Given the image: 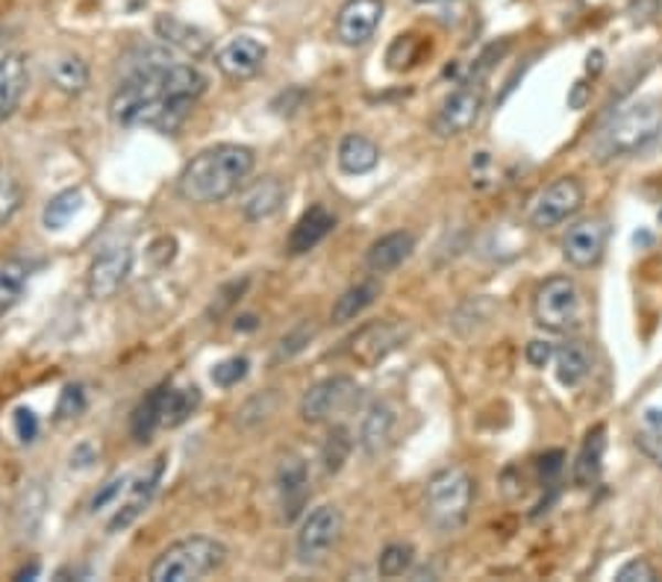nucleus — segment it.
I'll list each match as a JSON object with an SVG mask.
<instances>
[{
	"label": "nucleus",
	"mask_w": 662,
	"mask_h": 582,
	"mask_svg": "<svg viewBox=\"0 0 662 582\" xmlns=\"http://www.w3.org/2000/svg\"><path fill=\"white\" fill-rule=\"evenodd\" d=\"M406 326L395 321H374V324L362 326L360 333L351 335L348 353L353 362H360L365 368H374L380 362L392 356V353L406 342Z\"/></svg>",
	"instance_id": "obj_11"
},
{
	"label": "nucleus",
	"mask_w": 662,
	"mask_h": 582,
	"mask_svg": "<svg viewBox=\"0 0 662 582\" xmlns=\"http://www.w3.org/2000/svg\"><path fill=\"white\" fill-rule=\"evenodd\" d=\"M47 74L62 95H83L88 86V65L74 53H62L60 60H53Z\"/></svg>",
	"instance_id": "obj_28"
},
{
	"label": "nucleus",
	"mask_w": 662,
	"mask_h": 582,
	"mask_svg": "<svg viewBox=\"0 0 662 582\" xmlns=\"http://www.w3.org/2000/svg\"><path fill=\"white\" fill-rule=\"evenodd\" d=\"M660 220H662V212H660Z\"/></svg>",
	"instance_id": "obj_50"
},
{
	"label": "nucleus",
	"mask_w": 662,
	"mask_h": 582,
	"mask_svg": "<svg viewBox=\"0 0 662 582\" xmlns=\"http://www.w3.org/2000/svg\"><path fill=\"white\" fill-rule=\"evenodd\" d=\"M351 432L344 430V427H333L330 435H327L324 448H321V462H324L327 474H339L344 462H348V456H351Z\"/></svg>",
	"instance_id": "obj_33"
},
{
	"label": "nucleus",
	"mask_w": 662,
	"mask_h": 582,
	"mask_svg": "<svg viewBox=\"0 0 662 582\" xmlns=\"http://www.w3.org/2000/svg\"><path fill=\"white\" fill-rule=\"evenodd\" d=\"M286 203V185L277 176H265L259 183H254L245 192L238 209L247 220H265L280 212V206Z\"/></svg>",
	"instance_id": "obj_22"
},
{
	"label": "nucleus",
	"mask_w": 662,
	"mask_h": 582,
	"mask_svg": "<svg viewBox=\"0 0 662 582\" xmlns=\"http://www.w3.org/2000/svg\"><path fill=\"white\" fill-rule=\"evenodd\" d=\"M215 65L224 77L229 79H250L259 74L265 65V44L250 39V35H238L229 39L218 53H215Z\"/></svg>",
	"instance_id": "obj_15"
},
{
	"label": "nucleus",
	"mask_w": 662,
	"mask_h": 582,
	"mask_svg": "<svg viewBox=\"0 0 662 582\" xmlns=\"http://www.w3.org/2000/svg\"><path fill=\"white\" fill-rule=\"evenodd\" d=\"M245 289H247V280H242V282H229V285H224V289L218 291V298H215V303H212L210 315L218 317L221 312H227V309L233 306V303H236V298H238V294H242V291H245Z\"/></svg>",
	"instance_id": "obj_41"
},
{
	"label": "nucleus",
	"mask_w": 662,
	"mask_h": 582,
	"mask_svg": "<svg viewBox=\"0 0 662 582\" xmlns=\"http://www.w3.org/2000/svg\"><path fill=\"white\" fill-rule=\"evenodd\" d=\"M201 406L197 388H171L166 386V403H162V427H180Z\"/></svg>",
	"instance_id": "obj_30"
},
{
	"label": "nucleus",
	"mask_w": 662,
	"mask_h": 582,
	"mask_svg": "<svg viewBox=\"0 0 662 582\" xmlns=\"http://www.w3.org/2000/svg\"><path fill=\"white\" fill-rule=\"evenodd\" d=\"M533 321L547 333H568L580 324V289L572 277H551L533 294Z\"/></svg>",
	"instance_id": "obj_6"
},
{
	"label": "nucleus",
	"mask_w": 662,
	"mask_h": 582,
	"mask_svg": "<svg viewBox=\"0 0 662 582\" xmlns=\"http://www.w3.org/2000/svg\"><path fill=\"white\" fill-rule=\"evenodd\" d=\"M662 132V100L660 97H639L633 104L621 106L607 127L595 139L598 159L633 157L644 150L651 141L660 139Z\"/></svg>",
	"instance_id": "obj_3"
},
{
	"label": "nucleus",
	"mask_w": 662,
	"mask_h": 582,
	"mask_svg": "<svg viewBox=\"0 0 662 582\" xmlns=\"http://www.w3.org/2000/svg\"><path fill=\"white\" fill-rule=\"evenodd\" d=\"M24 203V188L15 176H0V227L12 220L18 209Z\"/></svg>",
	"instance_id": "obj_35"
},
{
	"label": "nucleus",
	"mask_w": 662,
	"mask_h": 582,
	"mask_svg": "<svg viewBox=\"0 0 662 582\" xmlns=\"http://www.w3.org/2000/svg\"><path fill=\"white\" fill-rule=\"evenodd\" d=\"M586 201L583 183L577 176H559L533 197L527 209V224L533 229H554L572 215H577Z\"/></svg>",
	"instance_id": "obj_7"
},
{
	"label": "nucleus",
	"mask_w": 662,
	"mask_h": 582,
	"mask_svg": "<svg viewBox=\"0 0 662 582\" xmlns=\"http://www.w3.org/2000/svg\"><path fill=\"white\" fill-rule=\"evenodd\" d=\"M413 562H415L413 545L395 541V545L383 547V553H380V559H377V571H380V576L392 580V576H404V573L413 568Z\"/></svg>",
	"instance_id": "obj_34"
},
{
	"label": "nucleus",
	"mask_w": 662,
	"mask_h": 582,
	"mask_svg": "<svg viewBox=\"0 0 662 582\" xmlns=\"http://www.w3.org/2000/svg\"><path fill=\"white\" fill-rule=\"evenodd\" d=\"M360 391L362 388L351 377L321 379L300 400V414L309 423L330 421L335 414L351 412L353 406L360 403Z\"/></svg>",
	"instance_id": "obj_8"
},
{
	"label": "nucleus",
	"mask_w": 662,
	"mask_h": 582,
	"mask_svg": "<svg viewBox=\"0 0 662 582\" xmlns=\"http://www.w3.org/2000/svg\"><path fill=\"white\" fill-rule=\"evenodd\" d=\"M333 227H335L333 215H330L324 206H312V209L303 212L298 224L291 227L289 254L291 256L309 254L312 247L321 245V241H324V238L333 233Z\"/></svg>",
	"instance_id": "obj_21"
},
{
	"label": "nucleus",
	"mask_w": 662,
	"mask_h": 582,
	"mask_svg": "<svg viewBox=\"0 0 662 582\" xmlns=\"http://www.w3.org/2000/svg\"><path fill=\"white\" fill-rule=\"evenodd\" d=\"M15 432L21 441H33L35 432H39V421L30 409H18L15 412Z\"/></svg>",
	"instance_id": "obj_44"
},
{
	"label": "nucleus",
	"mask_w": 662,
	"mask_h": 582,
	"mask_svg": "<svg viewBox=\"0 0 662 582\" xmlns=\"http://www.w3.org/2000/svg\"><path fill=\"white\" fill-rule=\"evenodd\" d=\"M26 56L24 53H7L0 60V123L15 115L18 104L26 91Z\"/></svg>",
	"instance_id": "obj_18"
},
{
	"label": "nucleus",
	"mask_w": 662,
	"mask_h": 582,
	"mask_svg": "<svg viewBox=\"0 0 662 582\" xmlns=\"http://www.w3.org/2000/svg\"><path fill=\"white\" fill-rule=\"evenodd\" d=\"M227 559V547L206 536H192L162 550L157 562L150 564L153 582H189L201 580L206 573L218 571Z\"/></svg>",
	"instance_id": "obj_4"
},
{
	"label": "nucleus",
	"mask_w": 662,
	"mask_h": 582,
	"mask_svg": "<svg viewBox=\"0 0 662 582\" xmlns=\"http://www.w3.org/2000/svg\"><path fill=\"white\" fill-rule=\"evenodd\" d=\"M542 462V476H545V483H554V476L563 471V453L559 450H554V453H547V456L538 459Z\"/></svg>",
	"instance_id": "obj_45"
},
{
	"label": "nucleus",
	"mask_w": 662,
	"mask_h": 582,
	"mask_svg": "<svg viewBox=\"0 0 662 582\" xmlns=\"http://www.w3.org/2000/svg\"><path fill=\"white\" fill-rule=\"evenodd\" d=\"M162 403H166V386L153 388L130 418V432L136 441H148L162 427Z\"/></svg>",
	"instance_id": "obj_29"
},
{
	"label": "nucleus",
	"mask_w": 662,
	"mask_h": 582,
	"mask_svg": "<svg viewBox=\"0 0 662 582\" xmlns=\"http://www.w3.org/2000/svg\"><path fill=\"white\" fill-rule=\"evenodd\" d=\"M39 573V564H30V568H24V571H18L15 580H26V576H35Z\"/></svg>",
	"instance_id": "obj_47"
},
{
	"label": "nucleus",
	"mask_w": 662,
	"mask_h": 582,
	"mask_svg": "<svg viewBox=\"0 0 662 582\" xmlns=\"http://www.w3.org/2000/svg\"><path fill=\"white\" fill-rule=\"evenodd\" d=\"M392 430H395V414H392L388 406L377 403L365 414V421H362V450H365L369 456H380V453L388 448V441H392Z\"/></svg>",
	"instance_id": "obj_27"
},
{
	"label": "nucleus",
	"mask_w": 662,
	"mask_h": 582,
	"mask_svg": "<svg viewBox=\"0 0 662 582\" xmlns=\"http://www.w3.org/2000/svg\"><path fill=\"white\" fill-rule=\"evenodd\" d=\"M568 104H572L574 109H583V104H586V86H583V83H577V86H574V95H572V100H568Z\"/></svg>",
	"instance_id": "obj_46"
},
{
	"label": "nucleus",
	"mask_w": 662,
	"mask_h": 582,
	"mask_svg": "<svg viewBox=\"0 0 662 582\" xmlns=\"http://www.w3.org/2000/svg\"><path fill=\"white\" fill-rule=\"evenodd\" d=\"M413 247H415L413 233H404V229L388 233V236L377 238V241L369 247V254H365V268H369L371 273L395 271V268H401V265L409 259Z\"/></svg>",
	"instance_id": "obj_20"
},
{
	"label": "nucleus",
	"mask_w": 662,
	"mask_h": 582,
	"mask_svg": "<svg viewBox=\"0 0 662 582\" xmlns=\"http://www.w3.org/2000/svg\"><path fill=\"white\" fill-rule=\"evenodd\" d=\"M26 273H30V268L21 259L0 262V317L7 315L9 309L21 300V294L26 289Z\"/></svg>",
	"instance_id": "obj_31"
},
{
	"label": "nucleus",
	"mask_w": 662,
	"mask_h": 582,
	"mask_svg": "<svg viewBox=\"0 0 662 582\" xmlns=\"http://www.w3.org/2000/svg\"><path fill=\"white\" fill-rule=\"evenodd\" d=\"M130 483H132L130 476H115V479H109V483H106L104 488L95 494V500H92V509L100 511V509H106L109 503H115V506H118L124 494H127V488H130Z\"/></svg>",
	"instance_id": "obj_37"
},
{
	"label": "nucleus",
	"mask_w": 662,
	"mask_h": 582,
	"mask_svg": "<svg viewBox=\"0 0 662 582\" xmlns=\"http://www.w3.org/2000/svg\"><path fill=\"white\" fill-rule=\"evenodd\" d=\"M556 379L563 382L565 388H577L583 379L589 377L591 359H589V347L583 342H565L559 351H556Z\"/></svg>",
	"instance_id": "obj_26"
},
{
	"label": "nucleus",
	"mask_w": 662,
	"mask_h": 582,
	"mask_svg": "<svg viewBox=\"0 0 662 582\" xmlns=\"http://www.w3.org/2000/svg\"><path fill=\"white\" fill-rule=\"evenodd\" d=\"M121 86L113 95V118L121 127H153L174 132L189 118L206 77L194 65L177 62L174 53L157 44L132 47L121 62Z\"/></svg>",
	"instance_id": "obj_1"
},
{
	"label": "nucleus",
	"mask_w": 662,
	"mask_h": 582,
	"mask_svg": "<svg viewBox=\"0 0 662 582\" xmlns=\"http://www.w3.org/2000/svg\"><path fill=\"white\" fill-rule=\"evenodd\" d=\"M609 238V224L604 218H586L577 220L568 227L563 238V256L565 262L574 268H595L604 259Z\"/></svg>",
	"instance_id": "obj_12"
},
{
	"label": "nucleus",
	"mask_w": 662,
	"mask_h": 582,
	"mask_svg": "<svg viewBox=\"0 0 662 582\" xmlns=\"http://www.w3.org/2000/svg\"><path fill=\"white\" fill-rule=\"evenodd\" d=\"M316 335V326L312 324H300L295 333H289L280 342V351H277V359H289L295 353H300L309 344V338Z\"/></svg>",
	"instance_id": "obj_39"
},
{
	"label": "nucleus",
	"mask_w": 662,
	"mask_h": 582,
	"mask_svg": "<svg viewBox=\"0 0 662 582\" xmlns=\"http://www.w3.org/2000/svg\"><path fill=\"white\" fill-rule=\"evenodd\" d=\"M339 168H342L344 174L360 176L369 174L374 168L380 165V148L369 136H360V132H351V136H344L342 144H339Z\"/></svg>",
	"instance_id": "obj_23"
},
{
	"label": "nucleus",
	"mask_w": 662,
	"mask_h": 582,
	"mask_svg": "<svg viewBox=\"0 0 662 582\" xmlns=\"http://www.w3.org/2000/svg\"><path fill=\"white\" fill-rule=\"evenodd\" d=\"M656 462H660V467H662V439H660V450H656Z\"/></svg>",
	"instance_id": "obj_48"
},
{
	"label": "nucleus",
	"mask_w": 662,
	"mask_h": 582,
	"mask_svg": "<svg viewBox=\"0 0 662 582\" xmlns=\"http://www.w3.org/2000/svg\"><path fill=\"white\" fill-rule=\"evenodd\" d=\"M480 112H483V88L466 83L445 97V104L439 106V112L433 118V130L441 139H453V136L471 130L480 121Z\"/></svg>",
	"instance_id": "obj_9"
},
{
	"label": "nucleus",
	"mask_w": 662,
	"mask_h": 582,
	"mask_svg": "<svg viewBox=\"0 0 662 582\" xmlns=\"http://www.w3.org/2000/svg\"><path fill=\"white\" fill-rule=\"evenodd\" d=\"M660 7H662V0H630L627 15H630L633 24L644 26V24H651L653 18L660 15Z\"/></svg>",
	"instance_id": "obj_40"
},
{
	"label": "nucleus",
	"mask_w": 662,
	"mask_h": 582,
	"mask_svg": "<svg viewBox=\"0 0 662 582\" xmlns=\"http://www.w3.org/2000/svg\"><path fill=\"white\" fill-rule=\"evenodd\" d=\"M383 0H348L335 15V39L344 47L369 44L383 21Z\"/></svg>",
	"instance_id": "obj_13"
},
{
	"label": "nucleus",
	"mask_w": 662,
	"mask_h": 582,
	"mask_svg": "<svg viewBox=\"0 0 662 582\" xmlns=\"http://www.w3.org/2000/svg\"><path fill=\"white\" fill-rule=\"evenodd\" d=\"M277 488H280L282 497V520L291 524L298 518L303 503L309 497V471L307 462L300 456H286L280 462V471H277Z\"/></svg>",
	"instance_id": "obj_16"
},
{
	"label": "nucleus",
	"mask_w": 662,
	"mask_h": 582,
	"mask_svg": "<svg viewBox=\"0 0 662 582\" xmlns=\"http://www.w3.org/2000/svg\"><path fill=\"white\" fill-rule=\"evenodd\" d=\"M256 165L254 150L245 144H215L185 162L177 180V192L189 203H218L245 183Z\"/></svg>",
	"instance_id": "obj_2"
},
{
	"label": "nucleus",
	"mask_w": 662,
	"mask_h": 582,
	"mask_svg": "<svg viewBox=\"0 0 662 582\" xmlns=\"http://www.w3.org/2000/svg\"><path fill=\"white\" fill-rule=\"evenodd\" d=\"M380 294V282L377 280H365L356 282L351 289H344L339 298H335L333 309H330V321L333 324H348L353 317H360L365 309L377 300Z\"/></svg>",
	"instance_id": "obj_25"
},
{
	"label": "nucleus",
	"mask_w": 662,
	"mask_h": 582,
	"mask_svg": "<svg viewBox=\"0 0 662 582\" xmlns=\"http://www.w3.org/2000/svg\"><path fill=\"white\" fill-rule=\"evenodd\" d=\"M162 467H166V459H157V462L150 465L148 474L141 476L139 483H130V488H127V500L115 506V515L113 520H109V532L127 529L132 520L139 518L141 509L148 506L153 492H157L159 479H162Z\"/></svg>",
	"instance_id": "obj_17"
},
{
	"label": "nucleus",
	"mask_w": 662,
	"mask_h": 582,
	"mask_svg": "<svg viewBox=\"0 0 662 582\" xmlns=\"http://www.w3.org/2000/svg\"><path fill=\"white\" fill-rule=\"evenodd\" d=\"M153 26H157V35L162 42L174 44V47H180V51L189 53V56H206V53L212 51L210 33L201 30V26L189 24L183 18L159 15Z\"/></svg>",
	"instance_id": "obj_19"
},
{
	"label": "nucleus",
	"mask_w": 662,
	"mask_h": 582,
	"mask_svg": "<svg viewBox=\"0 0 662 582\" xmlns=\"http://www.w3.org/2000/svg\"><path fill=\"white\" fill-rule=\"evenodd\" d=\"M132 268V250L130 247H106L104 254L97 256L86 277V291L92 300H109L121 291L124 280Z\"/></svg>",
	"instance_id": "obj_14"
},
{
	"label": "nucleus",
	"mask_w": 662,
	"mask_h": 582,
	"mask_svg": "<svg viewBox=\"0 0 662 582\" xmlns=\"http://www.w3.org/2000/svg\"><path fill=\"white\" fill-rule=\"evenodd\" d=\"M83 388L79 386H68L65 391H62V400H60V409H56V414L60 418H71V414L83 412Z\"/></svg>",
	"instance_id": "obj_43"
},
{
	"label": "nucleus",
	"mask_w": 662,
	"mask_h": 582,
	"mask_svg": "<svg viewBox=\"0 0 662 582\" xmlns=\"http://www.w3.org/2000/svg\"><path fill=\"white\" fill-rule=\"evenodd\" d=\"M471 500H474V479L468 476L466 467H445L427 485L424 511L439 532H457L466 524Z\"/></svg>",
	"instance_id": "obj_5"
},
{
	"label": "nucleus",
	"mask_w": 662,
	"mask_h": 582,
	"mask_svg": "<svg viewBox=\"0 0 662 582\" xmlns=\"http://www.w3.org/2000/svg\"><path fill=\"white\" fill-rule=\"evenodd\" d=\"M342 536V511L339 506H318L309 511L298 532V559L303 564H318Z\"/></svg>",
	"instance_id": "obj_10"
},
{
	"label": "nucleus",
	"mask_w": 662,
	"mask_h": 582,
	"mask_svg": "<svg viewBox=\"0 0 662 582\" xmlns=\"http://www.w3.org/2000/svg\"><path fill=\"white\" fill-rule=\"evenodd\" d=\"M247 377V359L245 356H233V359L218 362L215 368H212V382L221 388H233L238 386L242 379Z\"/></svg>",
	"instance_id": "obj_36"
},
{
	"label": "nucleus",
	"mask_w": 662,
	"mask_h": 582,
	"mask_svg": "<svg viewBox=\"0 0 662 582\" xmlns=\"http://www.w3.org/2000/svg\"><path fill=\"white\" fill-rule=\"evenodd\" d=\"M83 209V192L79 188H65L56 197H51V203L44 206L42 224L47 229H62L68 227L71 218Z\"/></svg>",
	"instance_id": "obj_32"
},
{
	"label": "nucleus",
	"mask_w": 662,
	"mask_h": 582,
	"mask_svg": "<svg viewBox=\"0 0 662 582\" xmlns=\"http://www.w3.org/2000/svg\"><path fill=\"white\" fill-rule=\"evenodd\" d=\"M524 356H527V362L533 365V368H545L547 362L556 356V347L551 342H542V338H536V342L527 344Z\"/></svg>",
	"instance_id": "obj_42"
},
{
	"label": "nucleus",
	"mask_w": 662,
	"mask_h": 582,
	"mask_svg": "<svg viewBox=\"0 0 662 582\" xmlns=\"http://www.w3.org/2000/svg\"><path fill=\"white\" fill-rule=\"evenodd\" d=\"M415 3H441V0H415Z\"/></svg>",
	"instance_id": "obj_49"
},
{
	"label": "nucleus",
	"mask_w": 662,
	"mask_h": 582,
	"mask_svg": "<svg viewBox=\"0 0 662 582\" xmlns=\"http://www.w3.org/2000/svg\"><path fill=\"white\" fill-rule=\"evenodd\" d=\"M607 432L604 427H595L589 430L586 441H583L580 453H577V462H574V483L580 488H589L600 479V471H604V453H607Z\"/></svg>",
	"instance_id": "obj_24"
},
{
	"label": "nucleus",
	"mask_w": 662,
	"mask_h": 582,
	"mask_svg": "<svg viewBox=\"0 0 662 582\" xmlns=\"http://www.w3.org/2000/svg\"><path fill=\"white\" fill-rule=\"evenodd\" d=\"M618 582H653L660 580V573L648 559H630V562L616 573Z\"/></svg>",
	"instance_id": "obj_38"
}]
</instances>
